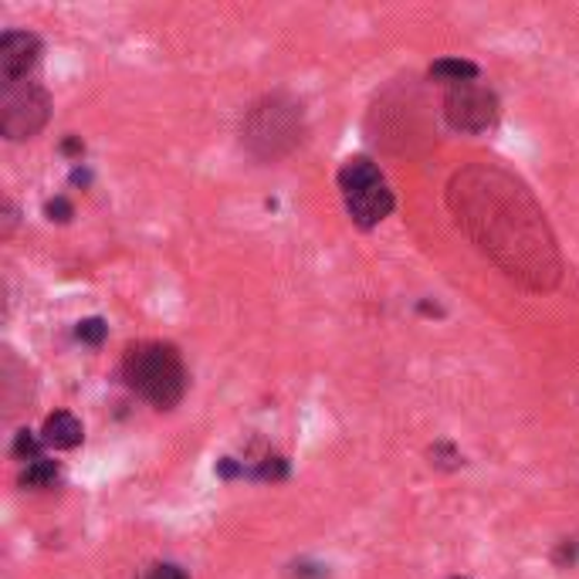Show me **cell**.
<instances>
[{
  "label": "cell",
  "mask_w": 579,
  "mask_h": 579,
  "mask_svg": "<svg viewBox=\"0 0 579 579\" xmlns=\"http://www.w3.org/2000/svg\"><path fill=\"white\" fill-rule=\"evenodd\" d=\"M454 224L512 285L532 295L556 292L563 254L545 211L523 177L502 163L475 160L448 180Z\"/></svg>",
  "instance_id": "obj_1"
},
{
  "label": "cell",
  "mask_w": 579,
  "mask_h": 579,
  "mask_svg": "<svg viewBox=\"0 0 579 579\" xmlns=\"http://www.w3.org/2000/svg\"><path fill=\"white\" fill-rule=\"evenodd\" d=\"M119 376L139 400H147L156 411H173L190 387V373L180 350L163 339H142L126 345Z\"/></svg>",
  "instance_id": "obj_2"
},
{
  "label": "cell",
  "mask_w": 579,
  "mask_h": 579,
  "mask_svg": "<svg viewBox=\"0 0 579 579\" xmlns=\"http://www.w3.org/2000/svg\"><path fill=\"white\" fill-rule=\"evenodd\" d=\"M241 142H244V150L262 163H278L288 153H295L305 142L302 105L285 92L262 96L244 112Z\"/></svg>",
  "instance_id": "obj_3"
},
{
  "label": "cell",
  "mask_w": 579,
  "mask_h": 579,
  "mask_svg": "<svg viewBox=\"0 0 579 579\" xmlns=\"http://www.w3.org/2000/svg\"><path fill=\"white\" fill-rule=\"evenodd\" d=\"M336 184H339V197L345 204V214L360 230H373L380 227L393 207H397V197L383 177V169L376 166L369 156H350L339 173H336Z\"/></svg>",
  "instance_id": "obj_4"
},
{
  "label": "cell",
  "mask_w": 579,
  "mask_h": 579,
  "mask_svg": "<svg viewBox=\"0 0 579 579\" xmlns=\"http://www.w3.org/2000/svg\"><path fill=\"white\" fill-rule=\"evenodd\" d=\"M51 119V96L45 85L24 78L4 81L0 89V133L11 142L35 139Z\"/></svg>",
  "instance_id": "obj_5"
},
{
  "label": "cell",
  "mask_w": 579,
  "mask_h": 579,
  "mask_svg": "<svg viewBox=\"0 0 579 579\" xmlns=\"http://www.w3.org/2000/svg\"><path fill=\"white\" fill-rule=\"evenodd\" d=\"M444 119L454 133L465 136H481L499 126L502 102L495 89H488L481 81H461L444 89Z\"/></svg>",
  "instance_id": "obj_6"
},
{
  "label": "cell",
  "mask_w": 579,
  "mask_h": 579,
  "mask_svg": "<svg viewBox=\"0 0 579 579\" xmlns=\"http://www.w3.org/2000/svg\"><path fill=\"white\" fill-rule=\"evenodd\" d=\"M41 38L35 32H4L0 38V78L4 81H24L41 62Z\"/></svg>",
  "instance_id": "obj_7"
},
{
  "label": "cell",
  "mask_w": 579,
  "mask_h": 579,
  "mask_svg": "<svg viewBox=\"0 0 579 579\" xmlns=\"http://www.w3.org/2000/svg\"><path fill=\"white\" fill-rule=\"evenodd\" d=\"M38 433H41L45 448H54V451H72V448H78L85 441V427H81V420L72 411L48 414Z\"/></svg>",
  "instance_id": "obj_8"
},
{
  "label": "cell",
  "mask_w": 579,
  "mask_h": 579,
  "mask_svg": "<svg viewBox=\"0 0 579 579\" xmlns=\"http://www.w3.org/2000/svg\"><path fill=\"white\" fill-rule=\"evenodd\" d=\"M427 75H430V81L451 89V85H461V81H478L481 68L475 62H468V58H438V62L427 68Z\"/></svg>",
  "instance_id": "obj_9"
},
{
  "label": "cell",
  "mask_w": 579,
  "mask_h": 579,
  "mask_svg": "<svg viewBox=\"0 0 579 579\" xmlns=\"http://www.w3.org/2000/svg\"><path fill=\"white\" fill-rule=\"evenodd\" d=\"M58 475H62V468H58V461L51 457H38L32 461V465H24L21 471V484L24 488H51L58 481Z\"/></svg>",
  "instance_id": "obj_10"
},
{
  "label": "cell",
  "mask_w": 579,
  "mask_h": 579,
  "mask_svg": "<svg viewBox=\"0 0 579 579\" xmlns=\"http://www.w3.org/2000/svg\"><path fill=\"white\" fill-rule=\"evenodd\" d=\"M41 451H45V441H41V433H35L32 427H21V430L14 433L11 454H14V457L21 461V465H32V461L45 457Z\"/></svg>",
  "instance_id": "obj_11"
},
{
  "label": "cell",
  "mask_w": 579,
  "mask_h": 579,
  "mask_svg": "<svg viewBox=\"0 0 579 579\" xmlns=\"http://www.w3.org/2000/svg\"><path fill=\"white\" fill-rule=\"evenodd\" d=\"M109 336V326H105V318L92 315V318H81V323L75 326V339L85 342V345H102Z\"/></svg>",
  "instance_id": "obj_12"
},
{
  "label": "cell",
  "mask_w": 579,
  "mask_h": 579,
  "mask_svg": "<svg viewBox=\"0 0 579 579\" xmlns=\"http://www.w3.org/2000/svg\"><path fill=\"white\" fill-rule=\"evenodd\" d=\"M430 465H438V468H461V465H465V457H461V451L454 448V444H433L430 448Z\"/></svg>",
  "instance_id": "obj_13"
},
{
  "label": "cell",
  "mask_w": 579,
  "mask_h": 579,
  "mask_svg": "<svg viewBox=\"0 0 579 579\" xmlns=\"http://www.w3.org/2000/svg\"><path fill=\"white\" fill-rule=\"evenodd\" d=\"M139 579H190L177 563H153L139 572Z\"/></svg>",
  "instance_id": "obj_14"
},
{
  "label": "cell",
  "mask_w": 579,
  "mask_h": 579,
  "mask_svg": "<svg viewBox=\"0 0 579 579\" xmlns=\"http://www.w3.org/2000/svg\"><path fill=\"white\" fill-rule=\"evenodd\" d=\"M45 217L58 221V224H68L75 217V207L68 204L65 197H54V200H48V204H45Z\"/></svg>",
  "instance_id": "obj_15"
},
{
  "label": "cell",
  "mask_w": 579,
  "mask_h": 579,
  "mask_svg": "<svg viewBox=\"0 0 579 579\" xmlns=\"http://www.w3.org/2000/svg\"><path fill=\"white\" fill-rule=\"evenodd\" d=\"M14 224H17V211H14L11 200H4V238L14 235Z\"/></svg>",
  "instance_id": "obj_16"
},
{
  "label": "cell",
  "mask_w": 579,
  "mask_h": 579,
  "mask_svg": "<svg viewBox=\"0 0 579 579\" xmlns=\"http://www.w3.org/2000/svg\"><path fill=\"white\" fill-rule=\"evenodd\" d=\"M62 153H68V156H81V153H85V147H81V142L72 136V139H65V142H62Z\"/></svg>",
  "instance_id": "obj_17"
},
{
  "label": "cell",
  "mask_w": 579,
  "mask_h": 579,
  "mask_svg": "<svg viewBox=\"0 0 579 579\" xmlns=\"http://www.w3.org/2000/svg\"><path fill=\"white\" fill-rule=\"evenodd\" d=\"M451 579H465V576H451Z\"/></svg>",
  "instance_id": "obj_18"
}]
</instances>
